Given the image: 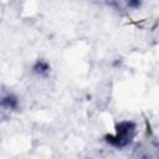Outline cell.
<instances>
[{
    "instance_id": "cell-2",
    "label": "cell",
    "mask_w": 159,
    "mask_h": 159,
    "mask_svg": "<svg viewBox=\"0 0 159 159\" xmlns=\"http://www.w3.org/2000/svg\"><path fill=\"white\" fill-rule=\"evenodd\" d=\"M1 106L6 107V108H15L16 107V99L11 96H7V97L1 99Z\"/></svg>"
},
{
    "instance_id": "cell-1",
    "label": "cell",
    "mask_w": 159,
    "mask_h": 159,
    "mask_svg": "<svg viewBox=\"0 0 159 159\" xmlns=\"http://www.w3.org/2000/svg\"><path fill=\"white\" fill-rule=\"evenodd\" d=\"M134 134H135V124L133 122L124 120L117 125L116 134L114 135H107L106 140L113 147L123 148L132 142Z\"/></svg>"
},
{
    "instance_id": "cell-3",
    "label": "cell",
    "mask_w": 159,
    "mask_h": 159,
    "mask_svg": "<svg viewBox=\"0 0 159 159\" xmlns=\"http://www.w3.org/2000/svg\"><path fill=\"white\" fill-rule=\"evenodd\" d=\"M35 70H37V72H45V71H47L48 70V66H47V63H45V62H37V65L35 66Z\"/></svg>"
}]
</instances>
